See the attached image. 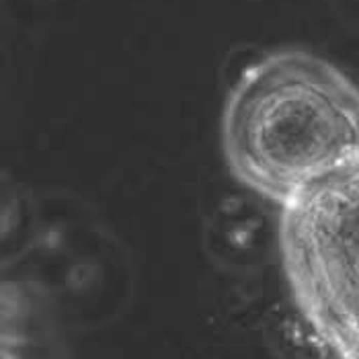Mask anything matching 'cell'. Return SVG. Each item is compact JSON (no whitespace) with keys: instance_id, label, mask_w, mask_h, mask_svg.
Here are the masks:
<instances>
[{"instance_id":"1","label":"cell","mask_w":359,"mask_h":359,"mask_svg":"<svg viewBox=\"0 0 359 359\" xmlns=\"http://www.w3.org/2000/svg\"><path fill=\"white\" fill-rule=\"evenodd\" d=\"M222 148L236 181L283 208L359 158V84L314 52H269L228 93Z\"/></svg>"},{"instance_id":"2","label":"cell","mask_w":359,"mask_h":359,"mask_svg":"<svg viewBox=\"0 0 359 359\" xmlns=\"http://www.w3.org/2000/svg\"><path fill=\"white\" fill-rule=\"evenodd\" d=\"M279 259L292 302L334 359H359V158L281 208Z\"/></svg>"}]
</instances>
